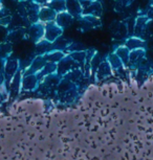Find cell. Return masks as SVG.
Returning a JSON list of instances; mask_svg holds the SVG:
<instances>
[{"instance_id": "cell-1", "label": "cell", "mask_w": 153, "mask_h": 160, "mask_svg": "<svg viewBox=\"0 0 153 160\" xmlns=\"http://www.w3.org/2000/svg\"><path fill=\"white\" fill-rule=\"evenodd\" d=\"M59 29L57 26H48L46 28V32H45V36H46V39L48 41H53L58 37L60 32H58Z\"/></svg>"}, {"instance_id": "cell-2", "label": "cell", "mask_w": 153, "mask_h": 160, "mask_svg": "<svg viewBox=\"0 0 153 160\" xmlns=\"http://www.w3.org/2000/svg\"><path fill=\"white\" fill-rule=\"evenodd\" d=\"M70 22H71V17L66 13H61L59 15V20L57 19V23L61 26L68 25Z\"/></svg>"}, {"instance_id": "cell-3", "label": "cell", "mask_w": 153, "mask_h": 160, "mask_svg": "<svg viewBox=\"0 0 153 160\" xmlns=\"http://www.w3.org/2000/svg\"><path fill=\"white\" fill-rule=\"evenodd\" d=\"M53 17H54V13L49 8H43L42 11H40V19H42L43 21H48Z\"/></svg>"}]
</instances>
